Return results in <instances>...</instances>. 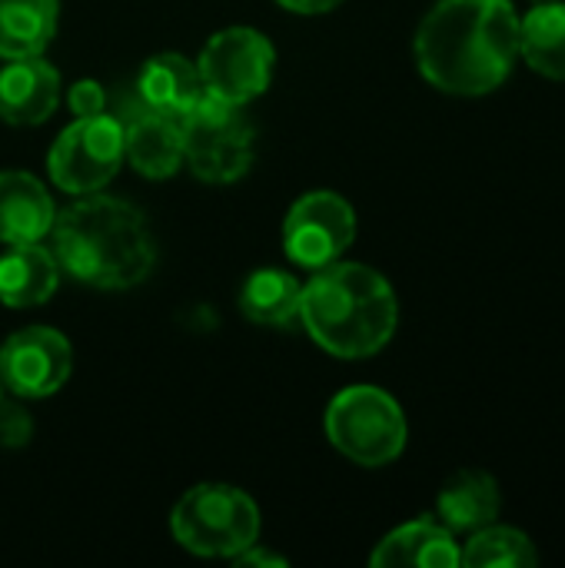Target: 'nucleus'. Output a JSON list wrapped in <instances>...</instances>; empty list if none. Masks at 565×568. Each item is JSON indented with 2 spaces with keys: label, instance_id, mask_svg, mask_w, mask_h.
<instances>
[{
  "label": "nucleus",
  "instance_id": "bb28decb",
  "mask_svg": "<svg viewBox=\"0 0 565 568\" xmlns=\"http://www.w3.org/2000/svg\"><path fill=\"white\" fill-rule=\"evenodd\" d=\"M0 396H3V379H0Z\"/></svg>",
  "mask_w": 565,
  "mask_h": 568
},
{
  "label": "nucleus",
  "instance_id": "2eb2a0df",
  "mask_svg": "<svg viewBox=\"0 0 565 568\" xmlns=\"http://www.w3.org/2000/svg\"><path fill=\"white\" fill-rule=\"evenodd\" d=\"M60 263L40 243H13L0 256V303L13 310L40 306L57 293Z\"/></svg>",
  "mask_w": 565,
  "mask_h": 568
},
{
  "label": "nucleus",
  "instance_id": "0eeeda50",
  "mask_svg": "<svg viewBox=\"0 0 565 568\" xmlns=\"http://www.w3.org/2000/svg\"><path fill=\"white\" fill-rule=\"evenodd\" d=\"M123 163V126L113 113L77 116L50 146L47 170L50 180L73 193H97L103 190Z\"/></svg>",
  "mask_w": 565,
  "mask_h": 568
},
{
  "label": "nucleus",
  "instance_id": "393cba45",
  "mask_svg": "<svg viewBox=\"0 0 565 568\" xmlns=\"http://www.w3.org/2000/svg\"><path fill=\"white\" fill-rule=\"evenodd\" d=\"M276 3L286 7V10H293V13H330L343 0H276Z\"/></svg>",
  "mask_w": 565,
  "mask_h": 568
},
{
  "label": "nucleus",
  "instance_id": "4468645a",
  "mask_svg": "<svg viewBox=\"0 0 565 568\" xmlns=\"http://www.w3.org/2000/svg\"><path fill=\"white\" fill-rule=\"evenodd\" d=\"M376 568H456L460 566V546L456 532H450L436 519H416L400 529H393L376 552L370 556Z\"/></svg>",
  "mask_w": 565,
  "mask_h": 568
},
{
  "label": "nucleus",
  "instance_id": "aec40b11",
  "mask_svg": "<svg viewBox=\"0 0 565 568\" xmlns=\"http://www.w3.org/2000/svg\"><path fill=\"white\" fill-rule=\"evenodd\" d=\"M303 286L286 270H256L240 290V310L260 326H290L300 316Z\"/></svg>",
  "mask_w": 565,
  "mask_h": 568
},
{
  "label": "nucleus",
  "instance_id": "a211bd4d",
  "mask_svg": "<svg viewBox=\"0 0 565 568\" xmlns=\"http://www.w3.org/2000/svg\"><path fill=\"white\" fill-rule=\"evenodd\" d=\"M57 0H0V57H37L57 33Z\"/></svg>",
  "mask_w": 565,
  "mask_h": 568
},
{
  "label": "nucleus",
  "instance_id": "7ed1b4c3",
  "mask_svg": "<svg viewBox=\"0 0 565 568\" xmlns=\"http://www.w3.org/2000/svg\"><path fill=\"white\" fill-rule=\"evenodd\" d=\"M300 320L330 356L366 359L393 339L400 303L383 273L363 263H330L303 286Z\"/></svg>",
  "mask_w": 565,
  "mask_h": 568
},
{
  "label": "nucleus",
  "instance_id": "f257e3e1",
  "mask_svg": "<svg viewBox=\"0 0 565 568\" xmlns=\"http://www.w3.org/2000/svg\"><path fill=\"white\" fill-rule=\"evenodd\" d=\"M519 60V13L509 0H440L416 30L420 73L443 93L486 97Z\"/></svg>",
  "mask_w": 565,
  "mask_h": 568
},
{
  "label": "nucleus",
  "instance_id": "6ab92c4d",
  "mask_svg": "<svg viewBox=\"0 0 565 568\" xmlns=\"http://www.w3.org/2000/svg\"><path fill=\"white\" fill-rule=\"evenodd\" d=\"M519 57L543 77L565 80V3H533L519 20Z\"/></svg>",
  "mask_w": 565,
  "mask_h": 568
},
{
  "label": "nucleus",
  "instance_id": "423d86ee",
  "mask_svg": "<svg viewBox=\"0 0 565 568\" xmlns=\"http://www.w3.org/2000/svg\"><path fill=\"white\" fill-rule=\"evenodd\" d=\"M180 130L183 160L203 183H233L253 166L256 133L243 106L206 93L186 116H180Z\"/></svg>",
  "mask_w": 565,
  "mask_h": 568
},
{
  "label": "nucleus",
  "instance_id": "f3484780",
  "mask_svg": "<svg viewBox=\"0 0 565 568\" xmlns=\"http://www.w3.org/2000/svg\"><path fill=\"white\" fill-rule=\"evenodd\" d=\"M500 483L483 469H463L450 476L436 499L440 523L450 532H476L483 526H493L500 519Z\"/></svg>",
  "mask_w": 565,
  "mask_h": 568
},
{
  "label": "nucleus",
  "instance_id": "412c9836",
  "mask_svg": "<svg viewBox=\"0 0 565 568\" xmlns=\"http://www.w3.org/2000/svg\"><path fill=\"white\" fill-rule=\"evenodd\" d=\"M539 562L536 546L526 532L509 526H483L460 549V566L466 568H533Z\"/></svg>",
  "mask_w": 565,
  "mask_h": 568
},
{
  "label": "nucleus",
  "instance_id": "9b49d317",
  "mask_svg": "<svg viewBox=\"0 0 565 568\" xmlns=\"http://www.w3.org/2000/svg\"><path fill=\"white\" fill-rule=\"evenodd\" d=\"M123 126V156L150 180H167L183 166V130L176 116H167L140 100H123L113 113Z\"/></svg>",
  "mask_w": 565,
  "mask_h": 568
},
{
  "label": "nucleus",
  "instance_id": "b1692460",
  "mask_svg": "<svg viewBox=\"0 0 565 568\" xmlns=\"http://www.w3.org/2000/svg\"><path fill=\"white\" fill-rule=\"evenodd\" d=\"M233 562H236V568H253V566L283 568L286 566V559H283V556H273V552H266V549H256V542H253L250 549H243L240 556H233Z\"/></svg>",
  "mask_w": 565,
  "mask_h": 568
},
{
  "label": "nucleus",
  "instance_id": "39448f33",
  "mask_svg": "<svg viewBox=\"0 0 565 568\" xmlns=\"http://www.w3.org/2000/svg\"><path fill=\"white\" fill-rule=\"evenodd\" d=\"M326 436L350 463L380 469L406 449V416L390 393L350 386L326 409Z\"/></svg>",
  "mask_w": 565,
  "mask_h": 568
},
{
  "label": "nucleus",
  "instance_id": "9d476101",
  "mask_svg": "<svg viewBox=\"0 0 565 568\" xmlns=\"http://www.w3.org/2000/svg\"><path fill=\"white\" fill-rule=\"evenodd\" d=\"M73 369V353L63 333L27 326L0 346V379L23 399L53 396Z\"/></svg>",
  "mask_w": 565,
  "mask_h": 568
},
{
  "label": "nucleus",
  "instance_id": "f8f14e48",
  "mask_svg": "<svg viewBox=\"0 0 565 568\" xmlns=\"http://www.w3.org/2000/svg\"><path fill=\"white\" fill-rule=\"evenodd\" d=\"M60 103V73L37 57H17L0 70V120L13 126H37L53 116Z\"/></svg>",
  "mask_w": 565,
  "mask_h": 568
},
{
  "label": "nucleus",
  "instance_id": "ddd939ff",
  "mask_svg": "<svg viewBox=\"0 0 565 568\" xmlns=\"http://www.w3.org/2000/svg\"><path fill=\"white\" fill-rule=\"evenodd\" d=\"M47 186L23 170H0V243H40L53 226Z\"/></svg>",
  "mask_w": 565,
  "mask_h": 568
},
{
  "label": "nucleus",
  "instance_id": "a878e982",
  "mask_svg": "<svg viewBox=\"0 0 565 568\" xmlns=\"http://www.w3.org/2000/svg\"><path fill=\"white\" fill-rule=\"evenodd\" d=\"M533 3H556V0H533Z\"/></svg>",
  "mask_w": 565,
  "mask_h": 568
},
{
  "label": "nucleus",
  "instance_id": "1a4fd4ad",
  "mask_svg": "<svg viewBox=\"0 0 565 568\" xmlns=\"http://www.w3.org/2000/svg\"><path fill=\"white\" fill-rule=\"evenodd\" d=\"M356 240L353 206L330 190L300 196L283 223V250L296 266L320 270L336 263Z\"/></svg>",
  "mask_w": 565,
  "mask_h": 568
},
{
  "label": "nucleus",
  "instance_id": "5701e85b",
  "mask_svg": "<svg viewBox=\"0 0 565 568\" xmlns=\"http://www.w3.org/2000/svg\"><path fill=\"white\" fill-rule=\"evenodd\" d=\"M107 103H110V97H107V90H103L97 80H80V83H73V90H70V110H73V116H97V113H107Z\"/></svg>",
  "mask_w": 565,
  "mask_h": 568
},
{
  "label": "nucleus",
  "instance_id": "4be33fe9",
  "mask_svg": "<svg viewBox=\"0 0 565 568\" xmlns=\"http://www.w3.org/2000/svg\"><path fill=\"white\" fill-rule=\"evenodd\" d=\"M30 439H33V419H30V413L20 403L0 396V446L3 449H20Z\"/></svg>",
  "mask_w": 565,
  "mask_h": 568
},
{
  "label": "nucleus",
  "instance_id": "dca6fc26",
  "mask_svg": "<svg viewBox=\"0 0 565 568\" xmlns=\"http://www.w3.org/2000/svg\"><path fill=\"white\" fill-rule=\"evenodd\" d=\"M137 93L147 106L167 113V116H186L203 97V80L193 60L180 53H157L143 63L137 77Z\"/></svg>",
  "mask_w": 565,
  "mask_h": 568
},
{
  "label": "nucleus",
  "instance_id": "6e6552de",
  "mask_svg": "<svg viewBox=\"0 0 565 568\" xmlns=\"http://www.w3.org/2000/svg\"><path fill=\"white\" fill-rule=\"evenodd\" d=\"M273 63H276V50L260 30L230 27L206 40L196 70L210 97L246 106L270 87Z\"/></svg>",
  "mask_w": 565,
  "mask_h": 568
},
{
  "label": "nucleus",
  "instance_id": "f03ea898",
  "mask_svg": "<svg viewBox=\"0 0 565 568\" xmlns=\"http://www.w3.org/2000/svg\"><path fill=\"white\" fill-rule=\"evenodd\" d=\"M53 256L67 276L93 290H130L157 263L147 216L117 196L83 193L53 216Z\"/></svg>",
  "mask_w": 565,
  "mask_h": 568
},
{
  "label": "nucleus",
  "instance_id": "20e7f679",
  "mask_svg": "<svg viewBox=\"0 0 565 568\" xmlns=\"http://www.w3.org/2000/svg\"><path fill=\"white\" fill-rule=\"evenodd\" d=\"M173 539L203 559H233L250 549L260 536L256 503L223 483L193 486L170 516Z\"/></svg>",
  "mask_w": 565,
  "mask_h": 568
}]
</instances>
